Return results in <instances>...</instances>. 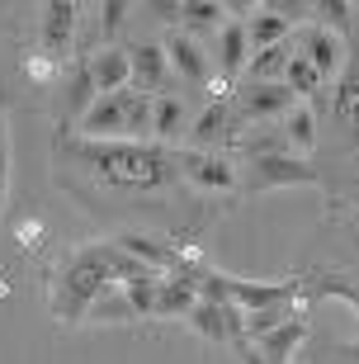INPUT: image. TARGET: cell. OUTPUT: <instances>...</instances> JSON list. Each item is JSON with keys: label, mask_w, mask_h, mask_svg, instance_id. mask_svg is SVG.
I'll list each match as a JSON object with an SVG mask.
<instances>
[{"label": "cell", "mask_w": 359, "mask_h": 364, "mask_svg": "<svg viewBox=\"0 0 359 364\" xmlns=\"http://www.w3.org/2000/svg\"><path fill=\"white\" fill-rule=\"evenodd\" d=\"M90 76H95V90H100V95L128 90V81H133L128 53H123V48H105V53H95L90 57Z\"/></svg>", "instance_id": "cell-12"}, {"label": "cell", "mask_w": 359, "mask_h": 364, "mask_svg": "<svg viewBox=\"0 0 359 364\" xmlns=\"http://www.w3.org/2000/svg\"><path fill=\"white\" fill-rule=\"evenodd\" d=\"M5 189H10V133H5V114H0V213H5Z\"/></svg>", "instance_id": "cell-29"}, {"label": "cell", "mask_w": 359, "mask_h": 364, "mask_svg": "<svg viewBox=\"0 0 359 364\" xmlns=\"http://www.w3.org/2000/svg\"><path fill=\"white\" fill-rule=\"evenodd\" d=\"M71 33H76V5L71 0H48L43 5V53L62 57L71 48Z\"/></svg>", "instance_id": "cell-10"}, {"label": "cell", "mask_w": 359, "mask_h": 364, "mask_svg": "<svg viewBox=\"0 0 359 364\" xmlns=\"http://www.w3.org/2000/svg\"><path fill=\"white\" fill-rule=\"evenodd\" d=\"M166 57H171V71H180L185 81H194V85L208 81V53H203L189 33H175V38L166 43Z\"/></svg>", "instance_id": "cell-14"}, {"label": "cell", "mask_w": 359, "mask_h": 364, "mask_svg": "<svg viewBox=\"0 0 359 364\" xmlns=\"http://www.w3.org/2000/svg\"><path fill=\"white\" fill-rule=\"evenodd\" d=\"M293 105H298V95H293L284 81H260V85H246V90H241V114H246V119L289 114Z\"/></svg>", "instance_id": "cell-9"}, {"label": "cell", "mask_w": 359, "mask_h": 364, "mask_svg": "<svg viewBox=\"0 0 359 364\" xmlns=\"http://www.w3.org/2000/svg\"><path fill=\"white\" fill-rule=\"evenodd\" d=\"M303 284L298 279H232L223 274V303H232L237 312H260V308H274V303H293Z\"/></svg>", "instance_id": "cell-3"}, {"label": "cell", "mask_w": 359, "mask_h": 364, "mask_svg": "<svg viewBox=\"0 0 359 364\" xmlns=\"http://www.w3.org/2000/svg\"><path fill=\"white\" fill-rule=\"evenodd\" d=\"M223 14H227V5H218V0H189V5H180V19L189 28H218L223 33Z\"/></svg>", "instance_id": "cell-23"}, {"label": "cell", "mask_w": 359, "mask_h": 364, "mask_svg": "<svg viewBox=\"0 0 359 364\" xmlns=\"http://www.w3.org/2000/svg\"><path fill=\"white\" fill-rule=\"evenodd\" d=\"M128 67H133V90L142 95H161V85L171 81V57L156 43H142V48H128Z\"/></svg>", "instance_id": "cell-5"}, {"label": "cell", "mask_w": 359, "mask_h": 364, "mask_svg": "<svg viewBox=\"0 0 359 364\" xmlns=\"http://www.w3.org/2000/svg\"><path fill=\"white\" fill-rule=\"evenodd\" d=\"M199 303L194 284L185 274H161L156 284V317H189V308Z\"/></svg>", "instance_id": "cell-15"}, {"label": "cell", "mask_w": 359, "mask_h": 364, "mask_svg": "<svg viewBox=\"0 0 359 364\" xmlns=\"http://www.w3.org/2000/svg\"><path fill=\"white\" fill-rule=\"evenodd\" d=\"M180 128H185V100H180V95H156L151 133H156L161 142H171V137H180Z\"/></svg>", "instance_id": "cell-18"}, {"label": "cell", "mask_w": 359, "mask_h": 364, "mask_svg": "<svg viewBox=\"0 0 359 364\" xmlns=\"http://www.w3.org/2000/svg\"><path fill=\"white\" fill-rule=\"evenodd\" d=\"M189 322H194V331L208 336V341L241 336V312L232 308V303H208V298H199V303L189 308Z\"/></svg>", "instance_id": "cell-8"}, {"label": "cell", "mask_w": 359, "mask_h": 364, "mask_svg": "<svg viewBox=\"0 0 359 364\" xmlns=\"http://www.w3.org/2000/svg\"><path fill=\"white\" fill-rule=\"evenodd\" d=\"M85 317H95V322H128V317H133V303H128V294H123V284H109L105 294L90 303Z\"/></svg>", "instance_id": "cell-21"}, {"label": "cell", "mask_w": 359, "mask_h": 364, "mask_svg": "<svg viewBox=\"0 0 359 364\" xmlns=\"http://www.w3.org/2000/svg\"><path fill=\"white\" fill-rule=\"evenodd\" d=\"M146 274H156V270L133 260L119 242H85L62 260V270L53 279V317L57 322H80L109 284L146 279Z\"/></svg>", "instance_id": "cell-1"}, {"label": "cell", "mask_w": 359, "mask_h": 364, "mask_svg": "<svg viewBox=\"0 0 359 364\" xmlns=\"http://www.w3.org/2000/svg\"><path fill=\"white\" fill-rule=\"evenodd\" d=\"M71 151L114 189H156L180 166V156H171L166 147H151V142H80Z\"/></svg>", "instance_id": "cell-2"}, {"label": "cell", "mask_w": 359, "mask_h": 364, "mask_svg": "<svg viewBox=\"0 0 359 364\" xmlns=\"http://www.w3.org/2000/svg\"><path fill=\"white\" fill-rule=\"evenodd\" d=\"M119 100H123V137H128V142H142V137L151 133V109H156V100L133 90V85L119 90Z\"/></svg>", "instance_id": "cell-16"}, {"label": "cell", "mask_w": 359, "mask_h": 364, "mask_svg": "<svg viewBox=\"0 0 359 364\" xmlns=\"http://www.w3.org/2000/svg\"><path fill=\"white\" fill-rule=\"evenodd\" d=\"M321 10H326V19L336 24V33L345 38V19H350V5H321Z\"/></svg>", "instance_id": "cell-32"}, {"label": "cell", "mask_w": 359, "mask_h": 364, "mask_svg": "<svg viewBox=\"0 0 359 364\" xmlns=\"http://www.w3.org/2000/svg\"><path fill=\"white\" fill-rule=\"evenodd\" d=\"M223 133H227V109L223 105H208V109H203V119L194 123V142L208 147V142H218Z\"/></svg>", "instance_id": "cell-26"}, {"label": "cell", "mask_w": 359, "mask_h": 364, "mask_svg": "<svg viewBox=\"0 0 359 364\" xmlns=\"http://www.w3.org/2000/svg\"><path fill=\"white\" fill-rule=\"evenodd\" d=\"M246 38H251V53H265V48H279L289 38V19L284 14H255L246 24Z\"/></svg>", "instance_id": "cell-20"}, {"label": "cell", "mask_w": 359, "mask_h": 364, "mask_svg": "<svg viewBox=\"0 0 359 364\" xmlns=\"http://www.w3.org/2000/svg\"><path fill=\"white\" fill-rule=\"evenodd\" d=\"M284 85H289V90L303 100V95H312V90L321 85V76H317V67H312L303 53H293V57H289V67H284Z\"/></svg>", "instance_id": "cell-22"}, {"label": "cell", "mask_w": 359, "mask_h": 364, "mask_svg": "<svg viewBox=\"0 0 359 364\" xmlns=\"http://www.w3.org/2000/svg\"><path fill=\"white\" fill-rule=\"evenodd\" d=\"M180 166H185V176L203 189H232L237 185V171H232L223 156H208V151H185Z\"/></svg>", "instance_id": "cell-13"}, {"label": "cell", "mask_w": 359, "mask_h": 364, "mask_svg": "<svg viewBox=\"0 0 359 364\" xmlns=\"http://www.w3.org/2000/svg\"><path fill=\"white\" fill-rule=\"evenodd\" d=\"M251 185L255 189H279V185H321L317 166L307 156H293V151H260L251 166Z\"/></svg>", "instance_id": "cell-4"}, {"label": "cell", "mask_w": 359, "mask_h": 364, "mask_svg": "<svg viewBox=\"0 0 359 364\" xmlns=\"http://www.w3.org/2000/svg\"><path fill=\"white\" fill-rule=\"evenodd\" d=\"M284 133H289L293 156H307V151L317 147V119H312V109H307V105H293L289 109V123H284Z\"/></svg>", "instance_id": "cell-19"}, {"label": "cell", "mask_w": 359, "mask_h": 364, "mask_svg": "<svg viewBox=\"0 0 359 364\" xmlns=\"http://www.w3.org/2000/svg\"><path fill=\"white\" fill-rule=\"evenodd\" d=\"M307 336V312H298V317H289V322H279L274 331H265V336H255V350L265 355L269 364H289V355L303 346ZM251 341V336H246Z\"/></svg>", "instance_id": "cell-11"}, {"label": "cell", "mask_w": 359, "mask_h": 364, "mask_svg": "<svg viewBox=\"0 0 359 364\" xmlns=\"http://www.w3.org/2000/svg\"><path fill=\"white\" fill-rule=\"evenodd\" d=\"M123 14H128V5H123V0H109L105 5V33H114V28L123 24Z\"/></svg>", "instance_id": "cell-31"}, {"label": "cell", "mask_w": 359, "mask_h": 364, "mask_svg": "<svg viewBox=\"0 0 359 364\" xmlns=\"http://www.w3.org/2000/svg\"><path fill=\"white\" fill-rule=\"evenodd\" d=\"M67 100L76 114H85V109L100 100V90H95V76H90V62H80L76 71H71V81H67Z\"/></svg>", "instance_id": "cell-25"}, {"label": "cell", "mask_w": 359, "mask_h": 364, "mask_svg": "<svg viewBox=\"0 0 359 364\" xmlns=\"http://www.w3.org/2000/svg\"><path fill=\"white\" fill-rule=\"evenodd\" d=\"M336 114L355 128V137H359V81H350L345 90H341V100H336Z\"/></svg>", "instance_id": "cell-28"}, {"label": "cell", "mask_w": 359, "mask_h": 364, "mask_svg": "<svg viewBox=\"0 0 359 364\" xmlns=\"http://www.w3.org/2000/svg\"><path fill=\"white\" fill-rule=\"evenodd\" d=\"M246 57H251V38H246V24H223L218 33V67L227 76H237L246 67Z\"/></svg>", "instance_id": "cell-17"}, {"label": "cell", "mask_w": 359, "mask_h": 364, "mask_svg": "<svg viewBox=\"0 0 359 364\" xmlns=\"http://www.w3.org/2000/svg\"><path fill=\"white\" fill-rule=\"evenodd\" d=\"M237 360H241V364H269L265 355L255 350V341H246V331H241V336H237Z\"/></svg>", "instance_id": "cell-30"}, {"label": "cell", "mask_w": 359, "mask_h": 364, "mask_svg": "<svg viewBox=\"0 0 359 364\" xmlns=\"http://www.w3.org/2000/svg\"><path fill=\"white\" fill-rule=\"evenodd\" d=\"M303 57L312 62V67H317L321 81H331V76H341V67H345V38H341V33H331L326 24L307 28V48H303Z\"/></svg>", "instance_id": "cell-7"}, {"label": "cell", "mask_w": 359, "mask_h": 364, "mask_svg": "<svg viewBox=\"0 0 359 364\" xmlns=\"http://www.w3.org/2000/svg\"><path fill=\"white\" fill-rule=\"evenodd\" d=\"M80 137L85 142H114V137H123V100L119 95H100L80 114Z\"/></svg>", "instance_id": "cell-6"}, {"label": "cell", "mask_w": 359, "mask_h": 364, "mask_svg": "<svg viewBox=\"0 0 359 364\" xmlns=\"http://www.w3.org/2000/svg\"><path fill=\"white\" fill-rule=\"evenodd\" d=\"M289 43H279V48H265V53H255L251 57V76H269V71H279V67H289Z\"/></svg>", "instance_id": "cell-27"}, {"label": "cell", "mask_w": 359, "mask_h": 364, "mask_svg": "<svg viewBox=\"0 0 359 364\" xmlns=\"http://www.w3.org/2000/svg\"><path fill=\"white\" fill-rule=\"evenodd\" d=\"M156 284H161V274H146V279L123 284V294H128V303H133V317H156Z\"/></svg>", "instance_id": "cell-24"}]
</instances>
